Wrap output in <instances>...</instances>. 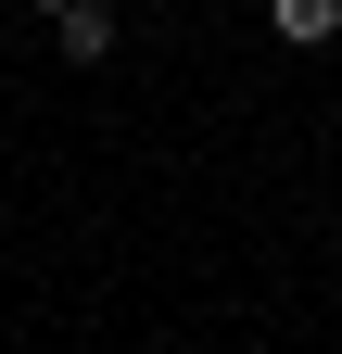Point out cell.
I'll list each match as a JSON object with an SVG mask.
<instances>
[{"mask_svg":"<svg viewBox=\"0 0 342 354\" xmlns=\"http://www.w3.org/2000/svg\"><path fill=\"white\" fill-rule=\"evenodd\" d=\"M267 26L291 38V51H317V38H342V0H267Z\"/></svg>","mask_w":342,"mask_h":354,"instance_id":"7a4b0ae2","label":"cell"},{"mask_svg":"<svg viewBox=\"0 0 342 354\" xmlns=\"http://www.w3.org/2000/svg\"><path fill=\"white\" fill-rule=\"evenodd\" d=\"M26 13H64V0H26Z\"/></svg>","mask_w":342,"mask_h":354,"instance_id":"3957f363","label":"cell"},{"mask_svg":"<svg viewBox=\"0 0 342 354\" xmlns=\"http://www.w3.org/2000/svg\"><path fill=\"white\" fill-rule=\"evenodd\" d=\"M51 38H64V64H114V0H64V13H51Z\"/></svg>","mask_w":342,"mask_h":354,"instance_id":"6da1fadb","label":"cell"}]
</instances>
